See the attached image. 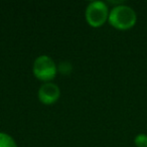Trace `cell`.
Here are the masks:
<instances>
[{
	"instance_id": "obj_5",
	"label": "cell",
	"mask_w": 147,
	"mask_h": 147,
	"mask_svg": "<svg viewBox=\"0 0 147 147\" xmlns=\"http://www.w3.org/2000/svg\"><path fill=\"white\" fill-rule=\"evenodd\" d=\"M0 147H17V144L10 135L0 132Z\"/></svg>"
},
{
	"instance_id": "obj_4",
	"label": "cell",
	"mask_w": 147,
	"mask_h": 147,
	"mask_svg": "<svg viewBox=\"0 0 147 147\" xmlns=\"http://www.w3.org/2000/svg\"><path fill=\"white\" fill-rule=\"evenodd\" d=\"M38 99L45 105H53L59 99L61 90L53 83H45L38 90Z\"/></svg>"
},
{
	"instance_id": "obj_3",
	"label": "cell",
	"mask_w": 147,
	"mask_h": 147,
	"mask_svg": "<svg viewBox=\"0 0 147 147\" xmlns=\"http://www.w3.org/2000/svg\"><path fill=\"white\" fill-rule=\"evenodd\" d=\"M108 5L103 1H93L88 5L85 12L86 20L92 27H101L109 17Z\"/></svg>"
},
{
	"instance_id": "obj_7",
	"label": "cell",
	"mask_w": 147,
	"mask_h": 147,
	"mask_svg": "<svg viewBox=\"0 0 147 147\" xmlns=\"http://www.w3.org/2000/svg\"><path fill=\"white\" fill-rule=\"evenodd\" d=\"M134 143L137 147H147V135L144 133L136 135L134 139Z\"/></svg>"
},
{
	"instance_id": "obj_2",
	"label": "cell",
	"mask_w": 147,
	"mask_h": 147,
	"mask_svg": "<svg viewBox=\"0 0 147 147\" xmlns=\"http://www.w3.org/2000/svg\"><path fill=\"white\" fill-rule=\"evenodd\" d=\"M33 75L39 81L49 83L57 74V67L53 59L47 55H40L33 63Z\"/></svg>"
},
{
	"instance_id": "obj_1",
	"label": "cell",
	"mask_w": 147,
	"mask_h": 147,
	"mask_svg": "<svg viewBox=\"0 0 147 147\" xmlns=\"http://www.w3.org/2000/svg\"><path fill=\"white\" fill-rule=\"evenodd\" d=\"M108 21L116 29L127 30L136 24L137 15L132 7L124 4L116 5L109 13Z\"/></svg>"
},
{
	"instance_id": "obj_6",
	"label": "cell",
	"mask_w": 147,
	"mask_h": 147,
	"mask_svg": "<svg viewBox=\"0 0 147 147\" xmlns=\"http://www.w3.org/2000/svg\"><path fill=\"white\" fill-rule=\"evenodd\" d=\"M73 71V65L69 61H61L59 65H57V71L61 73V75H69Z\"/></svg>"
}]
</instances>
